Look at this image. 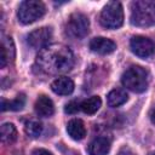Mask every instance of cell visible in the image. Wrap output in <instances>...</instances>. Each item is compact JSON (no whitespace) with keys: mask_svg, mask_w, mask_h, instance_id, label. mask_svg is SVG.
Masks as SVG:
<instances>
[{"mask_svg":"<svg viewBox=\"0 0 155 155\" xmlns=\"http://www.w3.org/2000/svg\"><path fill=\"white\" fill-rule=\"evenodd\" d=\"M24 130H25V133L30 138H38L42 133V125H41V122H39L36 120H30V121L25 122Z\"/></svg>","mask_w":155,"mask_h":155,"instance_id":"obj_18","label":"cell"},{"mask_svg":"<svg viewBox=\"0 0 155 155\" xmlns=\"http://www.w3.org/2000/svg\"><path fill=\"white\" fill-rule=\"evenodd\" d=\"M17 139V130L13 124L6 122L1 125V140L4 144H12Z\"/></svg>","mask_w":155,"mask_h":155,"instance_id":"obj_17","label":"cell"},{"mask_svg":"<svg viewBox=\"0 0 155 155\" xmlns=\"http://www.w3.org/2000/svg\"><path fill=\"white\" fill-rule=\"evenodd\" d=\"M90 30V21L86 15L81 12H74L69 16L64 31L71 39H82L88 34Z\"/></svg>","mask_w":155,"mask_h":155,"instance_id":"obj_5","label":"cell"},{"mask_svg":"<svg viewBox=\"0 0 155 155\" xmlns=\"http://www.w3.org/2000/svg\"><path fill=\"white\" fill-rule=\"evenodd\" d=\"M150 120H151V122L153 124H155V107L151 109V111H150Z\"/></svg>","mask_w":155,"mask_h":155,"instance_id":"obj_22","label":"cell"},{"mask_svg":"<svg viewBox=\"0 0 155 155\" xmlns=\"http://www.w3.org/2000/svg\"><path fill=\"white\" fill-rule=\"evenodd\" d=\"M80 105H81V102H79V101H76V99L70 101V102L65 105L64 111L68 113V114H75V113H78L79 110H81Z\"/></svg>","mask_w":155,"mask_h":155,"instance_id":"obj_19","label":"cell"},{"mask_svg":"<svg viewBox=\"0 0 155 155\" xmlns=\"http://www.w3.org/2000/svg\"><path fill=\"white\" fill-rule=\"evenodd\" d=\"M127 98H128V96H127L125 90H122V88H114V90H111L108 93L107 102H108L109 107L115 108V107L122 105L127 101Z\"/></svg>","mask_w":155,"mask_h":155,"instance_id":"obj_14","label":"cell"},{"mask_svg":"<svg viewBox=\"0 0 155 155\" xmlns=\"http://www.w3.org/2000/svg\"><path fill=\"white\" fill-rule=\"evenodd\" d=\"M51 88L56 94L61 96H68L74 91V82L70 78L61 76L52 81Z\"/></svg>","mask_w":155,"mask_h":155,"instance_id":"obj_10","label":"cell"},{"mask_svg":"<svg viewBox=\"0 0 155 155\" xmlns=\"http://www.w3.org/2000/svg\"><path fill=\"white\" fill-rule=\"evenodd\" d=\"M24 104H25V96L24 94H18L15 99H11V101H6L5 98H2L1 99V110L2 111H6V110H13V111L22 110Z\"/></svg>","mask_w":155,"mask_h":155,"instance_id":"obj_15","label":"cell"},{"mask_svg":"<svg viewBox=\"0 0 155 155\" xmlns=\"http://www.w3.org/2000/svg\"><path fill=\"white\" fill-rule=\"evenodd\" d=\"M131 23L136 27L155 24V0H137L131 5Z\"/></svg>","mask_w":155,"mask_h":155,"instance_id":"obj_2","label":"cell"},{"mask_svg":"<svg viewBox=\"0 0 155 155\" xmlns=\"http://www.w3.org/2000/svg\"><path fill=\"white\" fill-rule=\"evenodd\" d=\"M150 155H155V153H153V154H150Z\"/></svg>","mask_w":155,"mask_h":155,"instance_id":"obj_23","label":"cell"},{"mask_svg":"<svg viewBox=\"0 0 155 155\" xmlns=\"http://www.w3.org/2000/svg\"><path fill=\"white\" fill-rule=\"evenodd\" d=\"M46 12V7L44 2L38 0H25L23 1L17 11V16L21 23L30 24L39 18H41Z\"/></svg>","mask_w":155,"mask_h":155,"instance_id":"obj_6","label":"cell"},{"mask_svg":"<svg viewBox=\"0 0 155 155\" xmlns=\"http://www.w3.org/2000/svg\"><path fill=\"white\" fill-rule=\"evenodd\" d=\"M67 132L74 140H81L86 136V128L80 119H73L67 124Z\"/></svg>","mask_w":155,"mask_h":155,"instance_id":"obj_13","label":"cell"},{"mask_svg":"<svg viewBox=\"0 0 155 155\" xmlns=\"http://www.w3.org/2000/svg\"><path fill=\"white\" fill-rule=\"evenodd\" d=\"M117 155H136L130 148H122L120 151H119V154Z\"/></svg>","mask_w":155,"mask_h":155,"instance_id":"obj_21","label":"cell"},{"mask_svg":"<svg viewBox=\"0 0 155 155\" xmlns=\"http://www.w3.org/2000/svg\"><path fill=\"white\" fill-rule=\"evenodd\" d=\"M148 81H149V76H148V71L139 67V65H132L121 76V82L122 85L137 93L144 92L148 87Z\"/></svg>","mask_w":155,"mask_h":155,"instance_id":"obj_3","label":"cell"},{"mask_svg":"<svg viewBox=\"0 0 155 155\" xmlns=\"http://www.w3.org/2000/svg\"><path fill=\"white\" fill-rule=\"evenodd\" d=\"M102 105V99L98 97V96H92L85 101L81 102V110L85 113V114H88V115H92L94 113L98 111V109L101 108Z\"/></svg>","mask_w":155,"mask_h":155,"instance_id":"obj_16","label":"cell"},{"mask_svg":"<svg viewBox=\"0 0 155 155\" xmlns=\"http://www.w3.org/2000/svg\"><path fill=\"white\" fill-rule=\"evenodd\" d=\"M90 48L93 52L99 53V54H109L115 51L116 44L110 39L98 36V38H93L90 41Z\"/></svg>","mask_w":155,"mask_h":155,"instance_id":"obj_9","label":"cell"},{"mask_svg":"<svg viewBox=\"0 0 155 155\" xmlns=\"http://www.w3.org/2000/svg\"><path fill=\"white\" fill-rule=\"evenodd\" d=\"M130 47L131 51L140 58H148L153 56L155 51V44L153 42V40L142 35L133 36L130 41Z\"/></svg>","mask_w":155,"mask_h":155,"instance_id":"obj_7","label":"cell"},{"mask_svg":"<svg viewBox=\"0 0 155 155\" xmlns=\"http://www.w3.org/2000/svg\"><path fill=\"white\" fill-rule=\"evenodd\" d=\"M34 109H35V113L41 116V117H48L53 114L54 111V105H53V102L47 97V96H39V98L36 99L35 102V105H34Z\"/></svg>","mask_w":155,"mask_h":155,"instance_id":"obj_11","label":"cell"},{"mask_svg":"<svg viewBox=\"0 0 155 155\" xmlns=\"http://www.w3.org/2000/svg\"><path fill=\"white\" fill-rule=\"evenodd\" d=\"M36 64L44 73L62 74L69 71L75 64L73 51L63 44H50L40 50Z\"/></svg>","mask_w":155,"mask_h":155,"instance_id":"obj_1","label":"cell"},{"mask_svg":"<svg viewBox=\"0 0 155 155\" xmlns=\"http://www.w3.org/2000/svg\"><path fill=\"white\" fill-rule=\"evenodd\" d=\"M109 150H110V142L105 137H97L88 145L90 155H108Z\"/></svg>","mask_w":155,"mask_h":155,"instance_id":"obj_12","label":"cell"},{"mask_svg":"<svg viewBox=\"0 0 155 155\" xmlns=\"http://www.w3.org/2000/svg\"><path fill=\"white\" fill-rule=\"evenodd\" d=\"M101 24L108 29H116L120 28L124 23V8L119 1H110L108 2L99 16Z\"/></svg>","mask_w":155,"mask_h":155,"instance_id":"obj_4","label":"cell"},{"mask_svg":"<svg viewBox=\"0 0 155 155\" xmlns=\"http://www.w3.org/2000/svg\"><path fill=\"white\" fill-rule=\"evenodd\" d=\"M53 36V31L51 28L48 27H42L39 29H35L34 31H31L28 35V44L33 47V48H38V50H42L44 47L50 45V41L52 40Z\"/></svg>","mask_w":155,"mask_h":155,"instance_id":"obj_8","label":"cell"},{"mask_svg":"<svg viewBox=\"0 0 155 155\" xmlns=\"http://www.w3.org/2000/svg\"><path fill=\"white\" fill-rule=\"evenodd\" d=\"M33 155H53V154L50 153L48 150H45V149H35L33 151Z\"/></svg>","mask_w":155,"mask_h":155,"instance_id":"obj_20","label":"cell"}]
</instances>
